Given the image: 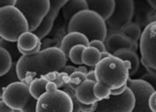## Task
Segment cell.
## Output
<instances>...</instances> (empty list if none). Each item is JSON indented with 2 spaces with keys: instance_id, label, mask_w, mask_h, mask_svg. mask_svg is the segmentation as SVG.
<instances>
[{
  "instance_id": "cell-1",
  "label": "cell",
  "mask_w": 156,
  "mask_h": 112,
  "mask_svg": "<svg viewBox=\"0 0 156 112\" xmlns=\"http://www.w3.org/2000/svg\"><path fill=\"white\" fill-rule=\"evenodd\" d=\"M67 56L58 47L42 49L36 54L22 56L16 63L20 80L29 86L34 80L45 77L49 73L61 72L66 66Z\"/></svg>"
},
{
  "instance_id": "cell-2",
  "label": "cell",
  "mask_w": 156,
  "mask_h": 112,
  "mask_svg": "<svg viewBox=\"0 0 156 112\" xmlns=\"http://www.w3.org/2000/svg\"><path fill=\"white\" fill-rule=\"evenodd\" d=\"M130 64L111 56L102 59L95 66L94 72L97 82L114 90L127 85L130 79Z\"/></svg>"
},
{
  "instance_id": "cell-3",
  "label": "cell",
  "mask_w": 156,
  "mask_h": 112,
  "mask_svg": "<svg viewBox=\"0 0 156 112\" xmlns=\"http://www.w3.org/2000/svg\"><path fill=\"white\" fill-rule=\"evenodd\" d=\"M78 32L84 34L89 42H105L108 37L106 21L96 13L86 10L79 13L68 24V33Z\"/></svg>"
},
{
  "instance_id": "cell-4",
  "label": "cell",
  "mask_w": 156,
  "mask_h": 112,
  "mask_svg": "<svg viewBox=\"0 0 156 112\" xmlns=\"http://www.w3.org/2000/svg\"><path fill=\"white\" fill-rule=\"evenodd\" d=\"M0 19L1 39L17 42L23 34L29 31L26 18L15 6L0 8Z\"/></svg>"
},
{
  "instance_id": "cell-5",
  "label": "cell",
  "mask_w": 156,
  "mask_h": 112,
  "mask_svg": "<svg viewBox=\"0 0 156 112\" xmlns=\"http://www.w3.org/2000/svg\"><path fill=\"white\" fill-rule=\"evenodd\" d=\"M2 100L15 111L36 112L37 100L30 94L29 86L21 81L14 82L5 88Z\"/></svg>"
},
{
  "instance_id": "cell-6",
  "label": "cell",
  "mask_w": 156,
  "mask_h": 112,
  "mask_svg": "<svg viewBox=\"0 0 156 112\" xmlns=\"http://www.w3.org/2000/svg\"><path fill=\"white\" fill-rule=\"evenodd\" d=\"M15 7L24 15L29 32H34L41 24L50 8L49 0H17Z\"/></svg>"
},
{
  "instance_id": "cell-7",
  "label": "cell",
  "mask_w": 156,
  "mask_h": 112,
  "mask_svg": "<svg viewBox=\"0 0 156 112\" xmlns=\"http://www.w3.org/2000/svg\"><path fill=\"white\" fill-rule=\"evenodd\" d=\"M73 104L65 91L58 89L46 92L38 99L36 112H73Z\"/></svg>"
},
{
  "instance_id": "cell-8",
  "label": "cell",
  "mask_w": 156,
  "mask_h": 112,
  "mask_svg": "<svg viewBox=\"0 0 156 112\" xmlns=\"http://www.w3.org/2000/svg\"><path fill=\"white\" fill-rule=\"evenodd\" d=\"M134 14V2L132 0H117L115 1V10L110 18L106 20L108 35L120 34L123 29L132 23Z\"/></svg>"
},
{
  "instance_id": "cell-9",
  "label": "cell",
  "mask_w": 156,
  "mask_h": 112,
  "mask_svg": "<svg viewBox=\"0 0 156 112\" xmlns=\"http://www.w3.org/2000/svg\"><path fill=\"white\" fill-rule=\"evenodd\" d=\"M140 50L142 64L156 69V21L149 23L142 32Z\"/></svg>"
},
{
  "instance_id": "cell-10",
  "label": "cell",
  "mask_w": 156,
  "mask_h": 112,
  "mask_svg": "<svg viewBox=\"0 0 156 112\" xmlns=\"http://www.w3.org/2000/svg\"><path fill=\"white\" fill-rule=\"evenodd\" d=\"M134 107L135 96L127 88L121 96H110L108 99L99 101L95 112H132Z\"/></svg>"
},
{
  "instance_id": "cell-11",
  "label": "cell",
  "mask_w": 156,
  "mask_h": 112,
  "mask_svg": "<svg viewBox=\"0 0 156 112\" xmlns=\"http://www.w3.org/2000/svg\"><path fill=\"white\" fill-rule=\"evenodd\" d=\"M127 86L135 96V107L132 112H152L149 107V99L155 91L153 86L143 80L129 79Z\"/></svg>"
},
{
  "instance_id": "cell-12",
  "label": "cell",
  "mask_w": 156,
  "mask_h": 112,
  "mask_svg": "<svg viewBox=\"0 0 156 112\" xmlns=\"http://www.w3.org/2000/svg\"><path fill=\"white\" fill-rule=\"evenodd\" d=\"M66 0H50V8L48 14L42 20L40 27L34 32H33L39 37L40 40L43 39L51 31L54 21L58 15V13L66 5Z\"/></svg>"
},
{
  "instance_id": "cell-13",
  "label": "cell",
  "mask_w": 156,
  "mask_h": 112,
  "mask_svg": "<svg viewBox=\"0 0 156 112\" xmlns=\"http://www.w3.org/2000/svg\"><path fill=\"white\" fill-rule=\"evenodd\" d=\"M18 48L22 56H30L41 51V41L33 32L23 34L17 42Z\"/></svg>"
},
{
  "instance_id": "cell-14",
  "label": "cell",
  "mask_w": 156,
  "mask_h": 112,
  "mask_svg": "<svg viewBox=\"0 0 156 112\" xmlns=\"http://www.w3.org/2000/svg\"><path fill=\"white\" fill-rule=\"evenodd\" d=\"M104 42L106 45L107 51L112 55L115 51L120 50V49H131L136 52L138 49L137 42L129 40L121 33L108 35L107 39Z\"/></svg>"
},
{
  "instance_id": "cell-15",
  "label": "cell",
  "mask_w": 156,
  "mask_h": 112,
  "mask_svg": "<svg viewBox=\"0 0 156 112\" xmlns=\"http://www.w3.org/2000/svg\"><path fill=\"white\" fill-rule=\"evenodd\" d=\"M88 10L96 13L105 21L112 15L115 6L114 0H87Z\"/></svg>"
},
{
  "instance_id": "cell-16",
  "label": "cell",
  "mask_w": 156,
  "mask_h": 112,
  "mask_svg": "<svg viewBox=\"0 0 156 112\" xmlns=\"http://www.w3.org/2000/svg\"><path fill=\"white\" fill-rule=\"evenodd\" d=\"M89 43L90 42L84 34L78 32H71L68 33L63 38L60 49L65 53V55L68 57L70 50L73 47L77 45H84L86 47H88Z\"/></svg>"
},
{
  "instance_id": "cell-17",
  "label": "cell",
  "mask_w": 156,
  "mask_h": 112,
  "mask_svg": "<svg viewBox=\"0 0 156 112\" xmlns=\"http://www.w3.org/2000/svg\"><path fill=\"white\" fill-rule=\"evenodd\" d=\"M95 83L97 82L87 80L75 89L76 96L80 103L94 104L98 103V99L94 94V88Z\"/></svg>"
},
{
  "instance_id": "cell-18",
  "label": "cell",
  "mask_w": 156,
  "mask_h": 112,
  "mask_svg": "<svg viewBox=\"0 0 156 112\" xmlns=\"http://www.w3.org/2000/svg\"><path fill=\"white\" fill-rule=\"evenodd\" d=\"M88 10L87 3L85 0H69L62 9L65 21L69 24L71 20L79 13Z\"/></svg>"
},
{
  "instance_id": "cell-19",
  "label": "cell",
  "mask_w": 156,
  "mask_h": 112,
  "mask_svg": "<svg viewBox=\"0 0 156 112\" xmlns=\"http://www.w3.org/2000/svg\"><path fill=\"white\" fill-rule=\"evenodd\" d=\"M113 56H116L123 61L130 64V77L133 76L136 72H138L140 68V58L137 55V53L131 49H120L115 51Z\"/></svg>"
},
{
  "instance_id": "cell-20",
  "label": "cell",
  "mask_w": 156,
  "mask_h": 112,
  "mask_svg": "<svg viewBox=\"0 0 156 112\" xmlns=\"http://www.w3.org/2000/svg\"><path fill=\"white\" fill-rule=\"evenodd\" d=\"M82 60L84 64L87 66H96L102 60L101 53L98 49L93 47H86L82 55Z\"/></svg>"
},
{
  "instance_id": "cell-21",
  "label": "cell",
  "mask_w": 156,
  "mask_h": 112,
  "mask_svg": "<svg viewBox=\"0 0 156 112\" xmlns=\"http://www.w3.org/2000/svg\"><path fill=\"white\" fill-rule=\"evenodd\" d=\"M49 82V80L45 77H41V78H37V79L34 80L29 84L30 94L32 95L34 99H36L38 101V99L47 92L46 87Z\"/></svg>"
},
{
  "instance_id": "cell-22",
  "label": "cell",
  "mask_w": 156,
  "mask_h": 112,
  "mask_svg": "<svg viewBox=\"0 0 156 112\" xmlns=\"http://www.w3.org/2000/svg\"><path fill=\"white\" fill-rule=\"evenodd\" d=\"M0 56H1L0 75H1V77H3L12 70L14 63H13V60H12L11 54L4 48L0 49Z\"/></svg>"
},
{
  "instance_id": "cell-23",
  "label": "cell",
  "mask_w": 156,
  "mask_h": 112,
  "mask_svg": "<svg viewBox=\"0 0 156 112\" xmlns=\"http://www.w3.org/2000/svg\"><path fill=\"white\" fill-rule=\"evenodd\" d=\"M122 34H123L126 38L129 40L132 41L134 42H137L140 40L141 37V27L139 24L137 23H130L128 26H126L121 32Z\"/></svg>"
},
{
  "instance_id": "cell-24",
  "label": "cell",
  "mask_w": 156,
  "mask_h": 112,
  "mask_svg": "<svg viewBox=\"0 0 156 112\" xmlns=\"http://www.w3.org/2000/svg\"><path fill=\"white\" fill-rule=\"evenodd\" d=\"M45 78L49 81L55 82L58 86V89L63 88L65 85L69 83V78L70 76H68L66 73L63 72H55L49 73L48 75L45 76Z\"/></svg>"
},
{
  "instance_id": "cell-25",
  "label": "cell",
  "mask_w": 156,
  "mask_h": 112,
  "mask_svg": "<svg viewBox=\"0 0 156 112\" xmlns=\"http://www.w3.org/2000/svg\"><path fill=\"white\" fill-rule=\"evenodd\" d=\"M1 48H4L8 51L12 57V60H14V63H17L19 59L22 56L21 53L19 50L17 42H11L8 41L1 39Z\"/></svg>"
},
{
  "instance_id": "cell-26",
  "label": "cell",
  "mask_w": 156,
  "mask_h": 112,
  "mask_svg": "<svg viewBox=\"0 0 156 112\" xmlns=\"http://www.w3.org/2000/svg\"><path fill=\"white\" fill-rule=\"evenodd\" d=\"M18 81H20V80L19 77H18V74H17L16 63H14L12 70L7 74H5V76L1 77L2 91L5 88H7L9 85H11V84H12L14 82H18Z\"/></svg>"
},
{
  "instance_id": "cell-27",
  "label": "cell",
  "mask_w": 156,
  "mask_h": 112,
  "mask_svg": "<svg viewBox=\"0 0 156 112\" xmlns=\"http://www.w3.org/2000/svg\"><path fill=\"white\" fill-rule=\"evenodd\" d=\"M85 49H86V46H84V45H77L70 50L68 57L73 64H78V65L84 64L82 60V55Z\"/></svg>"
},
{
  "instance_id": "cell-28",
  "label": "cell",
  "mask_w": 156,
  "mask_h": 112,
  "mask_svg": "<svg viewBox=\"0 0 156 112\" xmlns=\"http://www.w3.org/2000/svg\"><path fill=\"white\" fill-rule=\"evenodd\" d=\"M94 96L98 99V101H102L108 99L111 96V90L106 86H104L101 83H95L94 88Z\"/></svg>"
},
{
  "instance_id": "cell-29",
  "label": "cell",
  "mask_w": 156,
  "mask_h": 112,
  "mask_svg": "<svg viewBox=\"0 0 156 112\" xmlns=\"http://www.w3.org/2000/svg\"><path fill=\"white\" fill-rule=\"evenodd\" d=\"M87 80V74L80 72H73L69 78V85L74 89L78 88L81 83Z\"/></svg>"
},
{
  "instance_id": "cell-30",
  "label": "cell",
  "mask_w": 156,
  "mask_h": 112,
  "mask_svg": "<svg viewBox=\"0 0 156 112\" xmlns=\"http://www.w3.org/2000/svg\"><path fill=\"white\" fill-rule=\"evenodd\" d=\"M89 46L93 47V48H95L96 49H98L101 53H104L107 51V49H106V45H105V42H101L100 40H94L93 42H91L89 43Z\"/></svg>"
},
{
  "instance_id": "cell-31",
  "label": "cell",
  "mask_w": 156,
  "mask_h": 112,
  "mask_svg": "<svg viewBox=\"0 0 156 112\" xmlns=\"http://www.w3.org/2000/svg\"><path fill=\"white\" fill-rule=\"evenodd\" d=\"M97 109V103L94 104H80V112H95Z\"/></svg>"
},
{
  "instance_id": "cell-32",
  "label": "cell",
  "mask_w": 156,
  "mask_h": 112,
  "mask_svg": "<svg viewBox=\"0 0 156 112\" xmlns=\"http://www.w3.org/2000/svg\"><path fill=\"white\" fill-rule=\"evenodd\" d=\"M17 0H1L0 2V8L5 7H12L16 5Z\"/></svg>"
},
{
  "instance_id": "cell-33",
  "label": "cell",
  "mask_w": 156,
  "mask_h": 112,
  "mask_svg": "<svg viewBox=\"0 0 156 112\" xmlns=\"http://www.w3.org/2000/svg\"><path fill=\"white\" fill-rule=\"evenodd\" d=\"M149 107L152 112H156V91H154L149 99Z\"/></svg>"
},
{
  "instance_id": "cell-34",
  "label": "cell",
  "mask_w": 156,
  "mask_h": 112,
  "mask_svg": "<svg viewBox=\"0 0 156 112\" xmlns=\"http://www.w3.org/2000/svg\"><path fill=\"white\" fill-rule=\"evenodd\" d=\"M0 112H16L15 110H13L9 105L5 103V101L1 100L0 102Z\"/></svg>"
},
{
  "instance_id": "cell-35",
  "label": "cell",
  "mask_w": 156,
  "mask_h": 112,
  "mask_svg": "<svg viewBox=\"0 0 156 112\" xmlns=\"http://www.w3.org/2000/svg\"><path fill=\"white\" fill-rule=\"evenodd\" d=\"M127 88H128L127 85H125V86H123L122 88L111 90V96H121L122 94H123L125 92V90L127 89Z\"/></svg>"
},
{
  "instance_id": "cell-36",
  "label": "cell",
  "mask_w": 156,
  "mask_h": 112,
  "mask_svg": "<svg viewBox=\"0 0 156 112\" xmlns=\"http://www.w3.org/2000/svg\"><path fill=\"white\" fill-rule=\"evenodd\" d=\"M77 71V68L76 67H73V66H68V65H66L65 66L64 68H63V70L61 71V72H65L66 73L68 76H71L73 72H75Z\"/></svg>"
},
{
  "instance_id": "cell-37",
  "label": "cell",
  "mask_w": 156,
  "mask_h": 112,
  "mask_svg": "<svg viewBox=\"0 0 156 112\" xmlns=\"http://www.w3.org/2000/svg\"><path fill=\"white\" fill-rule=\"evenodd\" d=\"M58 86H57V84H56L55 82L49 81V83L47 84V87H46L47 92H53V91H56V90H58Z\"/></svg>"
},
{
  "instance_id": "cell-38",
  "label": "cell",
  "mask_w": 156,
  "mask_h": 112,
  "mask_svg": "<svg viewBox=\"0 0 156 112\" xmlns=\"http://www.w3.org/2000/svg\"><path fill=\"white\" fill-rule=\"evenodd\" d=\"M87 80L94 81V82H97V79H96V75H95V72L94 70H92L87 73Z\"/></svg>"
},
{
  "instance_id": "cell-39",
  "label": "cell",
  "mask_w": 156,
  "mask_h": 112,
  "mask_svg": "<svg viewBox=\"0 0 156 112\" xmlns=\"http://www.w3.org/2000/svg\"><path fill=\"white\" fill-rule=\"evenodd\" d=\"M145 68L147 69V72L153 77H155L156 78V69H154V68H151V67H148V66H145Z\"/></svg>"
},
{
  "instance_id": "cell-40",
  "label": "cell",
  "mask_w": 156,
  "mask_h": 112,
  "mask_svg": "<svg viewBox=\"0 0 156 112\" xmlns=\"http://www.w3.org/2000/svg\"><path fill=\"white\" fill-rule=\"evenodd\" d=\"M76 72H82V73H85V74H87L88 71H87V68L86 67V66H79L78 68H77V71Z\"/></svg>"
},
{
  "instance_id": "cell-41",
  "label": "cell",
  "mask_w": 156,
  "mask_h": 112,
  "mask_svg": "<svg viewBox=\"0 0 156 112\" xmlns=\"http://www.w3.org/2000/svg\"><path fill=\"white\" fill-rule=\"evenodd\" d=\"M113 56L112 54H110L109 52H108V51H106V52H104V53H101V58L102 59H104V58H107V57H109V56Z\"/></svg>"
},
{
  "instance_id": "cell-42",
  "label": "cell",
  "mask_w": 156,
  "mask_h": 112,
  "mask_svg": "<svg viewBox=\"0 0 156 112\" xmlns=\"http://www.w3.org/2000/svg\"><path fill=\"white\" fill-rule=\"evenodd\" d=\"M148 4H150V5L154 8L156 10V0H151V1H148Z\"/></svg>"
}]
</instances>
